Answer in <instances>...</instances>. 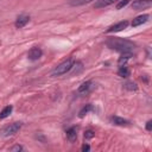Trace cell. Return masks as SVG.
Instances as JSON below:
<instances>
[{
  "label": "cell",
  "mask_w": 152,
  "mask_h": 152,
  "mask_svg": "<svg viewBox=\"0 0 152 152\" xmlns=\"http://www.w3.org/2000/svg\"><path fill=\"white\" fill-rule=\"evenodd\" d=\"M106 45L118 52H133L135 49V43L132 42L131 39L127 38H121V37H109L106 42Z\"/></svg>",
  "instance_id": "cell-1"
},
{
  "label": "cell",
  "mask_w": 152,
  "mask_h": 152,
  "mask_svg": "<svg viewBox=\"0 0 152 152\" xmlns=\"http://www.w3.org/2000/svg\"><path fill=\"white\" fill-rule=\"evenodd\" d=\"M75 64V61L72 58H68L66 61L62 62L61 64H58L52 71H51V76L52 77H57V76H62V75H65L66 72L71 71L72 70V66Z\"/></svg>",
  "instance_id": "cell-2"
},
{
  "label": "cell",
  "mask_w": 152,
  "mask_h": 152,
  "mask_svg": "<svg viewBox=\"0 0 152 152\" xmlns=\"http://www.w3.org/2000/svg\"><path fill=\"white\" fill-rule=\"evenodd\" d=\"M23 127V122H20V121H17V122H12V124H10V125H7V126H5L4 128H2V131H1V135L2 137H11V135H14L20 128Z\"/></svg>",
  "instance_id": "cell-3"
},
{
  "label": "cell",
  "mask_w": 152,
  "mask_h": 152,
  "mask_svg": "<svg viewBox=\"0 0 152 152\" xmlns=\"http://www.w3.org/2000/svg\"><path fill=\"white\" fill-rule=\"evenodd\" d=\"M128 21L127 20H122V21H119V23H116V24H114V25H112V26H109L107 30H106V32L107 33H113V32H120V31H122V30H125L127 26H128Z\"/></svg>",
  "instance_id": "cell-4"
},
{
  "label": "cell",
  "mask_w": 152,
  "mask_h": 152,
  "mask_svg": "<svg viewBox=\"0 0 152 152\" xmlns=\"http://www.w3.org/2000/svg\"><path fill=\"white\" fill-rule=\"evenodd\" d=\"M152 5V0H133L132 8L135 11H140L144 8H147Z\"/></svg>",
  "instance_id": "cell-5"
},
{
  "label": "cell",
  "mask_w": 152,
  "mask_h": 152,
  "mask_svg": "<svg viewBox=\"0 0 152 152\" xmlns=\"http://www.w3.org/2000/svg\"><path fill=\"white\" fill-rule=\"evenodd\" d=\"M42 56H43V50H42L40 48H38V46L32 48V49L27 52V58H28L30 61H32V62L38 61Z\"/></svg>",
  "instance_id": "cell-6"
},
{
  "label": "cell",
  "mask_w": 152,
  "mask_h": 152,
  "mask_svg": "<svg viewBox=\"0 0 152 152\" xmlns=\"http://www.w3.org/2000/svg\"><path fill=\"white\" fill-rule=\"evenodd\" d=\"M148 19H150V14H147V13L140 14V15H138L137 18L133 19V21H132L131 25H132L133 27H137V26H140V25L145 24L146 21H148Z\"/></svg>",
  "instance_id": "cell-7"
},
{
  "label": "cell",
  "mask_w": 152,
  "mask_h": 152,
  "mask_svg": "<svg viewBox=\"0 0 152 152\" xmlns=\"http://www.w3.org/2000/svg\"><path fill=\"white\" fill-rule=\"evenodd\" d=\"M28 21H30V15H27V14H20V15L15 19L14 26H15L17 28H21V27H24Z\"/></svg>",
  "instance_id": "cell-8"
},
{
  "label": "cell",
  "mask_w": 152,
  "mask_h": 152,
  "mask_svg": "<svg viewBox=\"0 0 152 152\" xmlns=\"http://www.w3.org/2000/svg\"><path fill=\"white\" fill-rule=\"evenodd\" d=\"M93 88H94L93 81H86V82H83V83L77 88V93H78V94H87V93H89Z\"/></svg>",
  "instance_id": "cell-9"
},
{
  "label": "cell",
  "mask_w": 152,
  "mask_h": 152,
  "mask_svg": "<svg viewBox=\"0 0 152 152\" xmlns=\"http://www.w3.org/2000/svg\"><path fill=\"white\" fill-rule=\"evenodd\" d=\"M65 135H66V139H68L70 142L76 141V139H77V128H76L75 126L69 127V128L65 131Z\"/></svg>",
  "instance_id": "cell-10"
},
{
  "label": "cell",
  "mask_w": 152,
  "mask_h": 152,
  "mask_svg": "<svg viewBox=\"0 0 152 152\" xmlns=\"http://www.w3.org/2000/svg\"><path fill=\"white\" fill-rule=\"evenodd\" d=\"M110 120H112V122H113L114 125H116V126H129V125H131V121H129V120L124 119V118L118 116V115L112 116Z\"/></svg>",
  "instance_id": "cell-11"
},
{
  "label": "cell",
  "mask_w": 152,
  "mask_h": 152,
  "mask_svg": "<svg viewBox=\"0 0 152 152\" xmlns=\"http://www.w3.org/2000/svg\"><path fill=\"white\" fill-rule=\"evenodd\" d=\"M118 1L119 0H96L93 6H94V8H104V7H108Z\"/></svg>",
  "instance_id": "cell-12"
},
{
  "label": "cell",
  "mask_w": 152,
  "mask_h": 152,
  "mask_svg": "<svg viewBox=\"0 0 152 152\" xmlns=\"http://www.w3.org/2000/svg\"><path fill=\"white\" fill-rule=\"evenodd\" d=\"M129 74H131V70H129V68L127 66V65H120L119 66V69H118V75L120 76V77H128L129 76Z\"/></svg>",
  "instance_id": "cell-13"
},
{
  "label": "cell",
  "mask_w": 152,
  "mask_h": 152,
  "mask_svg": "<svg viewBox=\"0 0 152 152\" xmlns=\"http://www.w3.org/2000/svg\"><path fill=\"white\" fill-rule=\"evenodd\" d=\"M93 110H94V106H93L91 103H88V104H86V106L80 110L78 116H80V118H83L84 115H87L88 113H90V112H93Z\"/></svg>",
  "instance_id": "cell-14"
},
{
  "label": "cell",
  "mask_w": 152,
  "mask_h": 152,
  "mask_svg": "<svg viewBox=\"0 0 152 152\" xmlns=\"http://www.w3.org/2000/svg\"><path fill=\"white\" fill-rule=\"evenodd\" d=\"M12 110H13V106H6V107H4L2 108V110L0 112V120H2V119H6L11 113H12Z\"/></svg>",
  "instance_id": "cell-15"
},
{
  "label": "cell",
  "mask_w": 152,
  "mask_h": 152,
  "mask_svg": "<svg viewBox=\"0 0 152 152\" xmlns=\"http://www.w3.org/2000/svg\"><path fill=\"white\" fill-rule=\"evenodd\" d=\"M132 56H133V53H132V52H124V53L120 56L119 61H118L119 65H124L128 59H131V58H132Z\"/></svg>",
  "instance_id": "cell-16"
},
{
  "label": "cell",
  "mask_w": 152,
  "mask_h": 152,
  "mask_svg": "<svg viewBox=\"0 0 152 152\" xmlns=\"http://www.w3.org/2000/svg\"><path fill=\"white\" fill-rule=\"evenodd\" d=\"M94 0H70L69 1V5L70 6H82V5H86V4H89Z\"/></svg>",
  "instance_id": "cell-17"
},
{
  "label": "cell",
  "mask_w": 152,
  "mask_h": 152,
  "mask_svg": "<svg viewBox=\"0 0 152 152\" xmlns=\"http://www.w3.org/2000/svg\"><path fill=\"white\" fill-rule=\"evenodd\" d=\"M124 87L127 89V90H129V91H135V90H138V86H137V83H134V82H126L125 84H124Z\"/></svg>",
  "instance_id": "cell-18"
},
{
  "label": "cell",
  "mask_w": 152,
  "mask_h": 152,
  "mask_svg": "<svg viewBox=\"0 0 152 152\" xmlns=\"http://www.w3.org/2000/svg\"><path fill=\"white\" fill-rule=\"evenodd\" d=\"M131 2V0H119L118 2H116V10H121V8H124V7H126L128 4Z\"/></svg>",
  "instance_id": "cell-19"
},
{
  "label": "cell",
  "mask_w": 152,
  "mask_h": 152,
  "mask_svg": "<svg viewBox=\"0 0 152 152\" xmlns=\"http://www.w3.org/2000/svg\"><path fill=\"white\" fill-rule=\"evenodd\" d=\"M94 135H95V132L91 129H88L84 132V139H91V138H94Z\"/></svg>",
  "instance_id": "cell-20"
},
{
  "label": "cell",
  "mask_w": 152,
  "mask_h": 152,
  "mask_svg": "<svg viewBox=\"0 0 152 152\" xmlns=\"http://www.w3.org/2000/svg\"><path fill=\"white\" fill-rule=\"evenodd\" d=\"M23 150H24V147L21 145H15V146L11 147V151H23Z\"/></svg>",
  "instance_id": "cell-21"
},
{
  "label": "cell",
  "mask_w": 152,
  "mask_h": 152,
  "mask_svg": "<svg viewBox=\"0 0 152 152\" xmlns=\"http://www.w3.org/2000/svg\"><path fill=\"white\" fill-rule=\"evenodd\" d=\"M151 129H152V121L148 120V121L146 122V131H147V132H151Z\"/></svg>",
  "instance_id": "cell-22"
},
{
  "label": "cell",
  "mask_w": 152,
  "mask_h": 152,
  "mask_svg": "<svg viewBox=\"0 0 152 152\" xmlns=\"http://www.w3.org/2000/svg\"><path fill=\"white\" fill-rule=\"evenodd\" d=\"M81 150H82L83 152H86V151H89V150H90V146H89L88 144H83V145H82V148H81Z\"/></svg>",
  "instance_id": "cell-23"
},
{
  "label": "cell",
  "mask_w": 152,
  "mask_h": 152,
  "mask_svg": "<svg viewBox=\"0 0 152 152\" xmlns=\"http://www.w3.org/2000/svg\"><path fill=\"white\" fill-rule=\"evenodd\" d=\"M146 53H147V58H151V53H150V46H147V49H146Z\"/></svg>",
  "instance_id": "cell-24"
}]
</instances>
